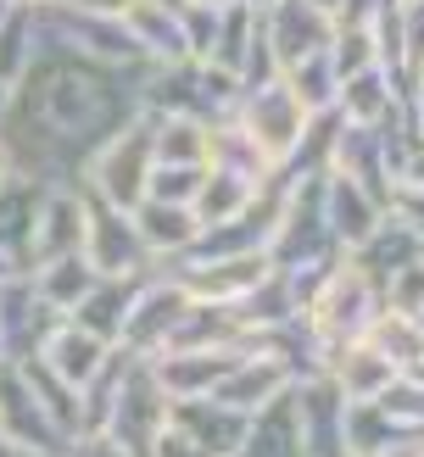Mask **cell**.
<instances>
[{
    "label": "cell",
    "mask_w": 424,
    "mask_h": 457,
    "mask_svg": "<svg viewBox=\"0 0 424 457\" xmlns=\"http://www.w3.org/2000/svg\"><path fill=\"white\" fill-rule=\"evenodd\" d=\"M145 173H151V134L145 129H134V134H123L118 145H112L101 162H96V179H101V190L112 195V201H140V190H145Z\"/></svg>",
    "instance_id": "1"
},
{
    "label": "cell",
    "mask_w": 424,
    "mask_h": 457,
    "mask_svg": "<svg viewBox=\"0 0 424 457\" xmlns=\"http://www.w3.org/2000/svg\"><path fill=\"white\" fill-rule=\"evenodd\" d=\"M268 45H279V56H312L324 45V17L319 6H302V0H279L274 12V34H268Z\"/></svg>",
    "instance_id": "2"
},
{
    "label": "cell",
    "mask_w": 424,
    "mask_h": 457,
    "mask_svg": "<svg viewBox=\"0 0 424 457\" xmlns=\"http://www.w3.org/2000/svg\"><path fill=\"white\" fill-rule=\"evenodd\" d=\"M140 240L145 245H185V240H195V218L179 201H151L140 212Z\"/></svg>",
    "instance_id": "3"
},
{
    "label": "cell",
    "mask_w": 424,
    "mask_h": 457,
    "mask_svg": "<svg viewBox=\"0 0 424 457\" xmlns=\"http://www.w3.org/2000/svg\"><path fill=\"white\" fill-rule=\"evenodd\" d=\"M106 273H123L134 257H140V228H129V223H118V218H101L96 223V251H89Z\"/></svg>",
    "instance_id": "4"
},
{
    "label": "cell",
    "mask_w": 424,
    "mask_h": 457,
    "mask_svg": "<svg viewBox=\"0 0 424 457\" xmlns=\"http://www.w3.org/2000/svg\"><path fill=\"white\" fill-rule=\"evenodd\" d=\"M129 324V290H101L84 307V329H123Z\"/></svg>",
    "instance_id": "5"
},
{
    "label": "cell",
    "mask_w": 424,
    "mask_h": 457,
    "mask_svg": "<svg viewBox=\"0 0 424 457\" xmlns=\"http://www.w3.org/2000/svg\"><path fill=\"white\" fill-rule=\"evenodd\" d=\"M56 369H62V374H73V379H84L89 369H96V340H89V335H62V346H56Z\"/></svg>",
    "instance_id": "6"
},
{
    "label": "cell",
    "mask_w": 424,
    "mask_h": 457,
    "mask_svg": "<svg viewBox=\"0 0 424 457\" xmlns=\"http://www.w3.org/2000/svg\"><path fill=\"white\" fill-rule=\"evenodd\" d=\"M151 151H162L168 162H190V156H201V140H195L190 123H168L162 140H151Z\"/></svg>",
    "instance_id": "7"
},
{
    "label": "cell",
    "mask_w": 424,
    "mask_h": 457,
    "mask_svg": "<svg viewBox=\"0 0 424 457\" xmlns=\"http://www.w3.org/2000/svg\"><path fill=\"white\" fill-rule=\"evenodd\" d=\"M151 179H156V201H185V195L195 190V179H201V173H195V168H179V162H173V168L151 173Z\"/></svg>",
    "instance_id": "8"
}]
</instances>
